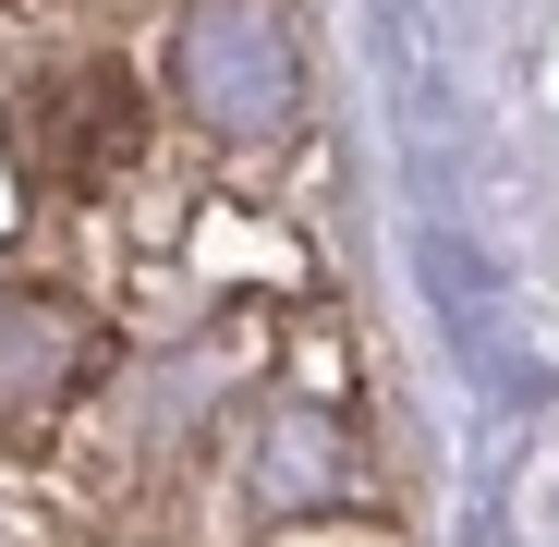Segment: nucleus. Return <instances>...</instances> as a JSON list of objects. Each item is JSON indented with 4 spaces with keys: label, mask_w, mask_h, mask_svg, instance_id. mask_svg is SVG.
<instances>
[{
    "label": "nucleus",
    "mask_w": 559,
    "mask_h": 547,
    "mask_svg": "<svg viewBox=\"0 0 559 547\" xmlns=\"http://www.w3.org/2000/svg\"><path fill=\"white\" fill-rule=\"evenodd\" d=\"M49 110H73V134H49V146H25V158L61 182V195L110 182V158H134V134H146L134 73H61V85H49Z\"/></svg>",
    "instance_id": "nucleus-1"
}]
</instances>
